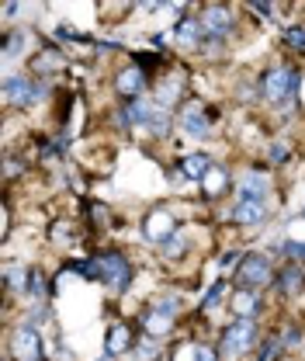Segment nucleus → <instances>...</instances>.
Here are the masks:
<instances>
[{
    "mask_svg": "<svg viewBox=\"0 0 305 361\" xmlns=\"http://www.w3.org/2000/svg\"><path fill=\"white\" fill-rule=\"evenodd\" d=\"M261 90L274 108H292L299 101V90H302V70H295V66H270L263 73Z\"/></svg>",
    "mask_w": 305,
    "mask_h": 361,
    "instance_id": "f257e3e1",
    "label": "nucleus"
},
{
    "mask_svg": "<svg viewBox=\"0 0 305 361\" xmlns=\"http://www.w3.org/2000/svg\"><path fill=\"white\" fill-rule=\"evenodd\" d=\"M254 344H257V319H232L218 334V355H225V358H239V355L254 351Z\"/></svg>",
    "mask_w": 305,
    "mask_h": 361,
    "instance_id": "f03ea898",
    "label": "nucleus"
},
{
    "mask_svg": "<svg viewBox=\"0 0 305 361\" xmlns=\"http://www.w3.org/2000/svg\"><path fill=\"white\" fill-rule=\"evenodd\" d=\"M94 268H97V281L108 285L111 292H125L132 285V264H129V257L118 254V250L97 254V257H94Z\"/></svg>",
    "mask_w": 305,
    "mask_h": 361,
    "instance_id": "7ed1b4c3",
    "label": "nucleus"
},
{
    "mask_svg": "<svg viewBox=\"0 0 305 361\" xmlns=\"http://www.w3.org/2000/svg\"><path fill=\"white\" fill-rule=\"evenodd\" d=\"M125 115H129L132 126H139V129H149V133H156V135L170 133V111L160 101H146V97L129 101L125 104Z\"/></svg>",
    "mask_w": 305,
    "mask_h": 361,
    "instance_id": "20e7f679",
    "label": "nucleus"
},
{
    "mask_svg": "<svg viewBox=\"0 0 305 361\" xmlns=\"http://www.w3.org/2000/svg\"><path fill=\"white\" fill-rule=\"evenodd\" d=\"M45 97H49V84L32 80L28 73H11V77L4 80V101H7V104L28 108V104H39Z\"/></svg>",
    "mask_w": 305,
    "mask_h": 361,
    "instance_id": "39448f33",
    "label": "nucleus"
},
{
    "mask_svg": "<svg viewBox=\"0 0 305 361\" xmlns=\"http://www.w3.org/2000/svg\"><path fill=\"white\" fill-rule=\"evenodd\" d=\"M274 278H278V274L270 268V257H267V254H243V261H239V268H236V285H239V288H250V292L270 285Z\"/></svg>",
    "mask_w": 305,
    "mask_h": 361,
    "instance_id": "423d86ee",
    "label": "nucleus"
},
{
    "mask_svg": "<svg viewBox=\"0 0 305 361\" xmlns=\"http://www.w3.org/2000/svg\"><path fill=\"white\" fill-rule=\"evenodd\" d=\"M7 351H11V358L14 361H45L42 337H39V330H35V326H28V323H18V326H14Z\"/></svg>",
    "mask_w": 305,
    "mask_h": 361,
    "instance_id": "0eeeda50",
    "label": "nucleus"
},
{
    "mask_svg": "<svg viewBox=\"0 0 305 361\" xmlns=\"http://www.w3.org/2000/svg\"><path fill=\"white\" fill-rule=\"evenodd\" d=\"M177 129L184 135H191V139H208L212 135V122H208V115H205V108L198 101H184L180 111H177Z\"/></svg>",
    "mask_w": 305,
    "mask_h": 361,
    "instance_id": "6e6552de",
    "label": "nucleus"
},
{
    "mask_svg": "<svg viewBox=\"0 0 305 361\" xmlns=\"http://www.w3.org/2000/svg\"><path fill=\"white\" fill-rule=\"evenodd\" d=\"M142 233H146V240H153L156 247L167 240V236H174L177 233V219L170 209H153V212H146V219H142Z\"/></svg>",
    "mask_w": 305,
    "mask_h": 361,
    "instance_id": "1a4fd4ad",
    "label": "nucleus"
},
{
    "mask_svg": "<svg viewBox=\"0 0 305 361\" xmlns=\"http://www.w3.org/2000/svg\"><path fill=\"white\" fill-rule=\"evenodd\" d=\"M201 28H205V35L208 39H225L229 35V28H232V11L229 7H218V4H208L205 7V14H201Z\"/></svg>",
    "mask_w": 305,
    "mask_h": 361,
    "instance_id": "9d476101",
    "label": "nucleus"
},
{
    "mask_svg": "<svg viewBox=\"0 0 305 361\" xmlns=\"http://www.w3.org/2000/svg\"><path fill=\"white\" fill-rule=\"evenodd\" d=\"M104 351L115 355V358L135 351V330H132L129 323H111L108 334H104Z\"/></svg>",
    "mask_w": 305,
    "mask_h": 361,
    "instance_id": "9b49d317",
    "label": "nucleus"
},
{
    "mask_svg": "<svg viewBox=\"0 0 305 361\" xmlns=\"http://www.w3.org/2000/svg\"><path fill=\"white\" fill-rule=\"evenodd\" d=\"M267 216H270L267 198H239L236 209H232V223L239 226H261Z\"/></svg>",
    "mask_w": 305,
    "mask_h": 361,
    "instance_id": "f8f14e48",
    "label": "nucleus"
},
{
    "mask_svg": "<svg viewBox=\"0 0 305 361\" xmlns=\"http://www.w3.org/2000/svg\"><path fill=\"white\" fill-rule=\"evenodd\" d=\"M146 84H149V77H146L139 66H129V70H122V73L115 77V90H118V97H125V104H129V101H139Z\"/></svg>",
    "mask_w": 305,
    "mask_h": 361,
    "instance_id": "ddd939ff",
    "label": "nucleus"
},
{
    "mask_svg": "<svg viewBox=\"0 0 305 361\" xmlns=\"http://www.w3.org/2000/svg\"><path fill=\"white\" fill-rule=\"evenodd\" d=\"M274 285H278V292L281 295H288V299H299L305 292V271L302 264H288V268L278 271V278H274Z\"/></svg>",
    "mask_w": 305,
    "mask_h": 361,
    "instance_id": "4468645a",
    "label": "nucleus"
},
{
    "mask_svg": "<svg viewBox=\"0 0 305 361\" xmlns=\"http://www.w3.org/2000/svg\"><path fill=\"white\" fill-rule=\"evenodd\" d=\"M236 191H239V198H267L270 195V178L263 171H257V167H250L243 174V180L236 184Z\"/></svg>",
    "mask_w": 305,
    "mask_h": 361,
    "instance_id": "2eb2a0df",
    "label": "nucleus"
},
{
    "mask_svg": "<svg viewBox=\"0 0 305 361\" xmlns=\"http://www.w3.org/2000/svg\"><path fill=\"white\" fill-rule=\"evenodd\" d=\"M212 167H216V164H212V157H208V153H201V149H194V153H184V157H180V174H184L187 180H201Z\"/></svg>",
    "mask_w": 305,
    "mask_h": 361,
    "instance_id": "dca6fc26",
    "label": "nucleus"
},
{
    "mask_svg": "<svg viewBox=\"0 0 305 361\" xmlns=\"http://www.w3.org/2000/svg\"><path fill=\"white\" fill-rule=\"evenodd\" d=\"M174 39H177V45H184V49H194V45H201V39H208V35H205V28H201V18H180L174 28Z\"/></svg>",
    "mask_w": 305,
    "mask_h": 361,
    "instance_id": "f3484780",
    "label": "nucleus"
},
{
    "mask_svg": "<svg viewBox=\"0 0 305 361\" xmlns=\"http://www.w3.org/2000/svg\"><path fill=\"white\" fill-rule=\"evenodd\" d=\"M229 306H232L236 319H257L261 295H257V292H250V288H236V292H232V299H229Z\"/></svg>",
    "mask_w": 305,
    "mask_h": 361,
    "instance_id": "a211bd4d",
    "label": "nucleus"
},
{
    "mask_svg": "<svg viewBox=\"0 0 305 361\" xmlns=\"http://www.w3.org/2000/svg\"><path fill=\"white\" fill-rule=\"evenodd\" d=\"M142 334H146V337H153V341L170 337V334H174V316L160 313V310H149V313L142 316Z\"/></svg>",
    "mask_w": 305,
    "mask_h": 361,
    "instance_id": "6ab92c4d",
    "label": "nucleus"
},
{
    "mask_svg": "<svg viewBox=\"0 0 305 361\" xmlns=\"http://www.w3.org/2000/svg\"><path fill=\"white\" fill-rule=\"evenodd\" d=\"M4 288H7L11 295H28V288H32V268H25V264H7V268H4Z\"/></svg>",
    "mask_w": 305,
    "mask_h": 361,
    "instance_id": "aec40b11",
    "label": "nucleus"
},
{
    "mask_svg": "<svg viewBox=\"0 0 305 361\" xmlns=\"http://www.w3.org/2000/svg\"><path fill=\"white\" fill-rule=\"evenodd\" d=\"M201 188H205V198H222L229 191V171L225 167H212L205 178H201Z\"/></svg>",
    "mask_w": 305,
    "mask_h": 361,
    "instance_id": "412c9836",
    "label": "nucleus"
},
{
    "mask_svg": "<svg viewBox=\"0 0 305 361\" xmlns=\"http://www.w3.org/2000/svg\"><path fill=\"white\" fill-rule=\"evenodd\" d=\"M225 295H229V281H225V278H218V281H212V285H208V292H205V299H201V306H198V310H201L205 316L216 313Z\"/></svg>",
    "mask_w": 305,
    "mask_h": 361,
    "instance_id": "4be33fe9",
    "label": "nucleus"
},
{
    "mask_svg": "<svg viewBox=\"0 0 305 361\" xmlns=\"http://www.w3.org/2000/svg\"><path fill=\"white\" fill-rule=\"evenodd\" d=\"M63 66H66V59H63V52L52 49V45H45L42 52H39V59L32 63L35 73H52V70H63Z\"/></svg>",
    "mask_w": 305,
    "mask_h": 361,
    "instance_id": "5701e85b",
    "label": "nucleus"
},
{
    "mask_svg": "<svg viewBox=\"0 0 305 361\" xmlns=\"http://www.w3.org/2000/svg\"><path fill=\"white\" fill-rule=\"evenodd\" d=\"M187 247H191V240L177 229L174 236H167V240L160 243V254H163L167 261H177V257H184V254H187Z\"/></svg>",
    "mask_w": 305,
    "mask_h": 361,
    "instance_id": "b1692460",
    "label": "nucleus"
},
{
    "mask_svg": "<svg viewBox=\"0 0 305 361\" xmlns=\"http://www.w3.org/2000/svg\"><path fill=\"white\" fill-rule=\"evenodd\" d=\"M180 94H184V80H177V77L163 80V84H160V104H163V108H170V104L180 101Z\"/></svg>",
    "mask_w": 305,
    "mask_h": 361,
    "instance_id": "393cba45",
    "label": "nucleus"
},
{
    "mask_svg": "<svg viewBox=\"0 0 305 361\" xmlns=\"http://www.w3.org/2000/svg\"><path fill=\"white\" fill-rule=\"evenodd\" d=\"M25 42H28V32H25V28H18V32L4 35V59H14V56H21Z\"/></svg>",
    "mask_w": 305,
    "mask_h": 361,
    "instance_id": "a878e982",
    "label": "nucleus"
},
{
    "mask_svg": "<svg viewBox=\"0 0 305 361\" xmlns=\"http://www.w3.org/2000/svg\"><path fill=\"white\" fill-rule=\"evenodd\" d=\"M288 157H292V146L288 142H270V149H267V160L274 164V167H281V164H288Z\"/></svg>",
    "mask_w": 305,
    "mask_h": 361,
    "instance_id": "bb28decb",
    "label": "nucleus"
},
{
    "mask_svg": "<svg viewBox=\"0 0 305 361\" xmlns=\"http://www.w3.org/2000/svg\"><path fill=\"white\" fill-rule=\"evenodd\" d=\"M28 299H32V302H45V299H49V288H45L42 271H32V288H28Z\"/></svg>",
    "mask_w": 305,
    "mask_h": 361,
    "instance_id": "cd10ccee",
    "label": "nucleus"
},
{
    "mask_svg": "<svg viewBox=\"0 0 305 361\" xmlns=\"http://www.w3.org/2000/svg\"><path fill=\"white\" fill-rule=\"evenodd\" d=\"M285 45H288L292 52H305V28H299V25L288 28V32H285Z\"/></svg>",
    "mask_w": 305,
    "mask_h": 361,
    "instance_id": "c85d7f7f",
    "label": "nucleus"
},
{
    "mask_svg": "<svg viewBox=\"0 0 305 361\" xmlns=\"http://www.w3.org/2000/svg\"><path fill=\"white\" fill-rule=\"evenodd\" d=\"M135 66H139L142 73H149V70L163 66V59H160V56H146V52H135Z\"/></svg>",
    "mask_w": 305,
    "mask_h": 361,
    "instance_id": "c756f323",
    "label": "nucleus"
},
{
    "mask_svg": "<svg viewBox=\"0 0 305 361\" xmlns=\"http://www.w3.org/2000/svg\"><path fill=\"white\" fill-rule=\"evenodd\" d=\"M153 310H160V313H170V316H174L177 310H180V299H177V295H167V299H156V306H153Z\"/></svg>",
    "mask_w": 305,
    "mask_h": 361,
    "instance_id": "7c9ffc66",
    "label": "nucleus"
},
{
    "mask_svg": "<svg viewBox=\"0 0 305 361\" xmlns=\"http://www.w3.org/2000/svg\"><path fill=\"white\" fill-rule=\"evenodd\" d=\"M194 361H218V351L208 348V344H198V348H194Z\"/></svg>",
    "mask_w": 305,
    "mask_h": 361,
    "instance_id": "2f4dec72",
    "label": "nucleus"
},
{
    "mask_svg": "<svg viewBox=\"0 0 305 361\" xmlns=\"http://www.w3.org/2000/svg\"><path fill=\"white\" fill-rule=\"evenodd\" d=\"M70 233H73V226L70 223H56L52 226V236H59V243H70Z\"/></svg>",
    "mask_w": 305,
    "mask_h": 361,
    "instance_id": "473e14b6",
    "label": "nucleus"
},
{
    "mask_svg": "<svg viewBox=\"0 0 305 361\" xmlns=\"http://www.w3.org/2000/svg\"><path fill=\"white\" fill-rule=\"evenodd\" d=\"M90 219L101 226V223H108V209L104 205H90Z\"/></svg>",
    "mask_w": 305,
    "mask_h": 361,
    "instance_id": "72a5a7b5",
    "label": "nucleus"
},
{
    "mask_svg": "<svg viewBox=\"0 0 305 361\" xmlns=\"http://www.w3.org/2000/svg\"><path fill=\"white\" fill-rule=\"evenodd\" d=\"M250 11H254V14H274L270 4H250Z\"/></svg>",
    "mask_w": 305,
    "mask_h": 361,
    "instance_id": "f704fd0d",
    "label": "nucleus"
},
{
    "mask_svg": "<svg viewBox=\"0 0 305 361\" xmlns=\"http://www.w3.org/2000/svg\"><path fill=\"white\" fill-rule=\"evenodd\" d=\"M97 361H118V358H115V355H108V351H104V355H101V358H97Z\"/></svg>",
    "mask_w": 305,
    "mask_h": 361,
    "instance_id": "c9c22d12",
    "label": "nucleus"
},
{
    "mask_svg": "<svg viewBox=\"0 0 305 361\" xmlns=\"http://www.w3.org/2000/svg\"><path fill=\"white\" fill-rule=\"evenodd\" d=\"M160 361H177V355L174 351H167V358H160Z\"/></svg>",
    "mask_w": 305,
    "mask_h": 361,
    "instance_id": "e433bc0d",
    "label": "nucleus"
},
{
    "mask_svg": "<svg viewBox=\"0 0 305 361\" xmlns=\"http://www.w3.org/2000/svg\"><path fill=\"white\" fill-rule=\"evenodd\" d=\"M4 361H14V358H11V355H7V358H4Z\"/></svg>",
    "mask_w": 305,
    "mask_h": 361,
    "instance_id": "4c0bfd02",
    "label": "nucleus"
},
{
    "mask_svg": "<svg viewBox=\"0 0 305 361\" xmlns=\"http://www.w3.org/2000/svg\"><path fill=\"white\" fill-rule=\"evenodd\" d=\"M302 219H305V209H302Z\"/></svg>",
    "mask_w": 305,
    "mask_h": 361,
    "instance_id": "58836bf2",
    "label": "nucleus"
}]
</instances>
